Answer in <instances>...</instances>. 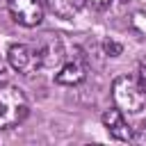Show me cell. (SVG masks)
Returning <instances> with one entry per match:
<instances>
[{
	"label": "cell",
	"mask_w": 146,
	"mask_h": 146,
	"mask_svg": "<svg viewBox=\"0 0 146 146\" xmlns=\"http://www.w3.org/2000/svg\"><path fill=\"white\" fill-rule=\"evenodd\" d=\"M9 16L23 27H36L43 18V2L41 0H7Z\"/></svg>",
	"instance_id": "cell-5"
},
{
	"label": "cell",
	"mask_w": 146,
	"mask_h": 146,
	"mask_svg": "<svg viewBox=\"0 0 146 146\" xmlns=\"http://www.w3.org/2000/svg\"><path fill=\"white\" fill-rule=\"evenodd\" d=\"M105 52L110 57H116V55H121V46L114 43V41H105Z\"/></svg>",
	"instance_id": "cell-10"
},
{
	"label": "cell",
	"mask_w": 146,
	"mask_h": 146,
	"mask_svg": "<svg viewBox=\"0 0 146 146\" xmlns=\"http://www.w3.org/2000/svg\"><path fill=\"white\" fill-rule=\"evenodd\" d=\"M103 125L107 128V132L114 139H119V141H132L135 130H132V125H128L125 114L119 107H112V110H107L103 114Z\"/></svg>",
	"instance_id": "cell-6"
},
{
	"label": "cell",
	"mask_w": 146,
	"mask_h": 146,
	"mask_svg": "<svg viewBox=\"0 0 146 146\" xmlns=\"http://www.w3.org/2000/svg\"><path fill=\"white\" fill-rule=\"evenodd\" d=\"M112 100L123 114H141L146 110V87L139 75H121L112 84Z\"/></svg>",
	"instance_id": "cell-1"
},
{
	"label": "cell",
	"mask_w": 146,
	"mask_h": 146,
	"mask_svg": "<svg viewBox=\"0 0 146 146\" xmlns=\"http://www.w3.org/2000/svg\"><path fill=\"white\" fill-rule=\"evenodd\" d=\"M9 68H11L9 62H5V59L0 57V82H5V80L9 78Z\"/></svg>",
	"instance_id": "cell-12"
},
{
	"label": "cell",
	"mask_w": 146,
	"mask_h": 146,
	"mask_svg": "<svg viewBox=\"0 0 146 146\" xmlns=\"http://www.w3.org/2000/svg\"><path fill=\"white\" fill-rule=\"evenodd\" d=\"M0 7H7V0H0Z\"/></svg>",
	"instance_id": "cell-15"
},
{
	"label": "cell",
	"mask_w": 146,
	"mask_h": 146,
	"mask_svg": "<svg viewBox=\"0 0 146 146\" xmlns=\"http://www.w3.org/2000/svg\"><path fill=\"white\" fill-rule=\"evenodd\" d=\"M130 30L139 36V39H146V11H135L132 18H130Z\"/></svg>",
	"instance_id": "cell-9"
},
{
	"label": "cell",
	"mask_w": 146,
	"mask_h": 146,
	"mask_svg": "<svg viewBox=\"0 0 146 146\" xmlns=\"http://www.w3.org/2000/svg\"><path fill=\"white\" fill-rule=\"evenodd\" d=\"M55 73H57V75H55V82H57V84L73 87V84H80V82L87 78V64H84L80 57H73V59H66Z\"/></svg>",
	"instance_id": "cell-7"
},
{
	"label": "cell",
	"mask_w": 146,
	"mask_h": 146,
	"mask_svg": "<svg viewBox=\"0 0 146 146\" xmlns=\"http://www.w3.org/2000/svg\"><path fill=\"white\" fill-rule=\"evenodd\" d=\"M7 62L16 73H23V75H32L36 71H41V62H39L34 43H14V46H9Z\"/></svg>",
	"instance_id": "cell-4"
},
{
	"label": "cell",
	"mask_w": 146,
	"mask_h": 146,
	"mask_svg": "<svg viewBox=\"0 0 146 146\" xmlns=\"http://www.w3.org/2000/svg\"><path fill=\"white\" fill-rule=\"evenodd\" d=\"M34 48H36V55H39V62H41V71H57L66 62L64 43L52 32H43L34 41Z\"/></svg>",
	"instance_id": "cell-3"
},
{
	"label": "cell",
	"mask_w": 146,
	"mask_h": 146,
	"mask_svg": "<svg viewBox=\"0 0 146 146\" xmlns=\"http://www.w3.org/2000/svg\"><path fill=\"white\" fill-rule=\"evenodd\" d=\"M132 141H137V144H146V123H144L141 128H137V130H135Z\"/></svg>",
	"instance_id": "cell-11"
},
{
	"label": "cell",
	"mask_w": 146,
	"mask_h": 146,
	"mask_svg": "<svg viewBox=\"0 0 146 146\" xmlns=\"http://www.w3.org/2000/svg\"><path fill=\"white\" fill-rule=\"evenodd\" d=\"M30 112L27 96L23 89L11 84H0V130H9L18 125Z\"/></svg>",
	"instance_id": "cell-2"
},
{
	"label": "cell",
	"mask_w": 146,
	"mask_h": 146,
	"mask_svg": "<svg viewBox=\"0 0 146 146\" xmlns=\"http://www.w3.org/2000/svg\"><path fill=\"white\" fill-rule=\"evenodd\" d=\"M43 5H46L57 18L71 21V18H75V16L84 9L87 0H43Z\"/></svg>",
	"instance_id": "cell-8"
},
{
	"label": "cell",
	"mask_w": 146,
	"mask_h": 146,
	"mask_svg": "<svg viewBox=\"0 0 146 146\" xmlns=\"http://www.w3.org/2000/svg\"><path fill=\"white\" fill-rule=\"evenodd\" d=\"M87 2H91L94 7H98V9H103V7H107L112 0H87Z\"/></svg>",
	"instance_id": "cell-14"
},
{
	"label": "cell",
	"mask_w": 146,
	"mask_h": 146,
	"mask_svg": "<svg viewBox=\"0 0 146 146\" xmlns=\"http://www.w3.org/2000/svg\"><path fill=\"white\" fill-rule=\"evenodd\" d=\"M139 80L144 82V87H146V62H141L139 64Z\"/></svg>",
	"instance_id": "cell-13"
}]
</instances>
